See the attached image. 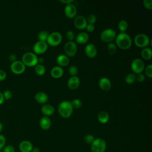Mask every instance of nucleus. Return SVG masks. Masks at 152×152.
Listing matches in <instances>:
<instances>
[{
  "mask_svg": "<svg viewBox=\"0 0 152 152\" xmlns=\"http://www.w3.org/2000/svg\"><path fill=\"white\" fill-rule=\"evenodd\" d=\"M116 45L122 49H128L132 45V39L129 35L125 32H121L116 35L115 38Z\"/></svg>",
  "mask_w": 152,
  "mask_h": 152,
  "instance_id": "nucleus-1",
  "label": "nucleus"
},
{
  "mask_svg": "<svg viewBox=\"0 0 152 152\" xmlns=\"http://www.w3.org/2000/svg\"><path fill=\"white\" fill-rule=\"evenodd\" d=\"M73 112V107L71 102L68 100L61 102L58 106V112L63 118H69L71 116Z\"/></svg>",
  "mask_w": 152,
  "mask_h": 152,
  "instance_id": "nucleus-2",
  "label": "nucleus"
},
{
  "mask_svg": "<svg viewBox=\"0 0 152 152\" xmlns=\"http://www.w3.org/2000/svg\"><path fill=\"white\" fill-rule=\"evenodd\" d=\"M107 145L104 140L97 138H95L91 144V152H105Z\"/></svg>",
  "mask_w": 152,
  "mask_h": 152,
  "instance_id": "nucleus-3",
  "label": "nucleus"
},
{
  "mask_svg": "<svg viewBox=\"0 0 152 152\" xmlns=\"http://www.w3.org/2000/svg\"><path fill=\"white\" fill-rule=\"evenodd\" d=\"M37 56L33 52H26L22 56V62L28 66H33L36 65L37 63Z\"/></svg>",
  "mask_w": 152,
  "mask_h": 152,
  "instance_id": "nucleus-4",
  "label": "nucleus"
},
{
  "mask_svg": "<svg viewBox=\"0 0 152 152\" xmlns=\"http://www.w3.org/2000/svg\"><path fill=\"white\" fill-rule=\"evenodd\" d=\"M116 31L110 28L104 29L100 34L101 40L105 43L112 42L116 38Z\"/></svg>",
  "mask_w": 152,
  "mask_h": 152,
  "instance_id": "nucleus-5",
  "label": "nucleus"
},
{
  "mask_svg": "<svg viewBox=\"0 0 152 152\" xmlns=\"http://www.w3.org/2000/svg\"><path fill=\"white\" fill-rule=\"evenodd\" d=\"M62 40L61 34L58 31H53L49 34L46 43L52 46H56L59 45Z\"/></svg>",
  "mask_w": 152,
  "mask_h": 152,
  "instance_id": "nucleus-6",
  "label": "nucleus"
},
{
  "mask_svg": "<svg viewBox=\"0 0 152 152\" xmlns=\"http://www.w3.org/2000/svg\"><path fill=\"white\" fill-rule=\"evenodd\" d=\"M134 43L139 48H145L150 43L148 36L144 33H140L134 37Z\"/></svg>",
  "mask_w": 152,
  "mask_h": 152,
  "instance_id": "nucleus-7",
  "label": "nucleus"
},
{
  "mask_svg": "<svg viewBox=\"0 0 152 152\" xmlns=\"http://www.w3.org/2000/svg\"><path fill=\"white\" fill-rule=\"evenodd\" d=\"M64 51L67 56H74L77 51V46L76 43L73 41H69L64 45Z\"/></svg>",
  "mask_w": 152,
  "mask_h": 152,
  "instance_id": "nucleus-8",
  "label": "nucleus"
},
{
  "mask_svg": "<svg viewBox=\"0 0 152 152\" xmlns=\"http://www.w3.org/2000/svg\"><path fill=\"white\" fill-rule=\"evenodd\" d=\"M10 69L11 71L16 74H20L23 73L26 69V65L21 61L16 60L11 62L10 65Z\"/></svg>",
  "mask_w": 152,
  "mask_h": 152,
  "instance_id": "nucleus-9",
  "label": "nucleus"
},
{
  "mask_svg": "<svg viewBox=\"0 0 152 152\" xmlns=\"http://www.w3.org/2000/svg\"><path fill=\"white\" fill-rule=\"evenodd\" d=\"M131 69L134 74H140L142 72L144 69V64L143 61L140 58L134 59L131 65Z\"/></svg>",
  "mask_w": 152,
  "mask_h": 152,
  "instance_id": "nucleus-10",
  "label": "nucleus"
},
{
  "mask_svg": "<svg viewBox=\"0 0 152 152\" xmlns=\"http://www.w3.org/2000/svg\"><path fill=\"white\" fill-rule=\"evenodd\" d=\"M48 45L46 42L39 40L34 43L33 49L35 53L42 54L46 51V50L48 49Z\"/></svg>",
  "mask_w": 152,
  "mask_h": 152,
  "instance_id": "nucleus-11",
  "label": "nucleus"
},
{
  "mask_svg": "<svg viewBox=\"0 0 152 152\" xmlns=\"http://www.w3.org/2000/svg\"><path fill=\"white\" fill-rule=\"evenodd\" d=\"M74 24L75 27L80 30H83L86 28L87 25L86 19L83 15L75 16L74 20Z\"/></svg>",
  "mask_w": 152,
  "mask_h": 152,
  "instance_id": "nucleus-12",
  "label": "nucleus"
},
{
  "mask_svg": "<svg viewBox=\"0 0 152 152\" xmlns=\"http://www.w3.org/2000/svg\"><path fill=\"white\" fill-rule=\"evenodd\" d=\"M77 8L75 6L72 4H66L64 8L65 15L69 18H72L76 16Z\"/></svg>",
  "mask_w": 152,
  "mask_h": 152,
  "instance_id": "nucleus-13",
  "label": "nucleus"
},
{
  "mask_svg": "<svg viewBox=\"0 0 152 152\" xmlns=\"http://www.w3.org/2000/svg\"><path fill=\"white\" fill-rule=\"evenodd\" d=\"M85 53L90 58H94L96 57L97 50L96 46L93 43H88L85 47Z\"/></svg>",
  "mask_w": 152,
  "mask_h": 152,
  "instance_id": "nucleus-14",
  "label": "nucleus"
},
{
  "mask_svg": "<svg viewBox=\"0 0 152 152\" xmlns=\"http://www.w3.org/2000/svg\"><path fill=\"white\" fill-rule=\"evenodd\" d=\"M18 148L21 152H31L33 147L30 141L28 140H23L19 144Z\"/></svg>",
  "mask_w": 152,
  "mask_h": 152,
  "instance_id": "nucleus-15",
  "label": "nucleus"
},
{
  "mask_svg": "<svg viewBox=\"0 0 152 152\" xmlns=\"http://www.w3.org/2000/svg\"><path fill=\"white\" fill-rule=\"evenodd\" d=\"M111 82L107 77H102L99 80V86L103 91H108L111 87Z\"/></svg>",
  "mask_w": 152,
  "mask_h": 152,
  "instance_id": "nucleus-16",
  "label": "nucleus"
},
{
  "mask_svg": "<svg viewBox=\"0 0 152 152\" xmlns=\"http://www.w3.org/2000/svg\"><path fill=\"white\" fill-rule=\"evenodd\" d=\"M80 80L77 76H71L67 81L68 87L71 90L76 89L80 85Z\"/></svg>",
  "mask_w": 152,
  "mask_h": 152,
  "instance_id": "nucleus-17",
  "label": "nucleus"
},
{
  "mask_svg": "<svg viewBox=\"0 0 152 152\" xmlns=\"http://www.w3.org/2000/svg\"><path fill=\"white\" fill-rule=\"evenodd\" d=\"M39 125L42 129L48 130L51 126V121L48 116H44L40 118Z\"/></svg>",
  "mask_w": 152,
  "mask_h": 152,
  "instance_id": "nucleus-18",
  "label": "nucleus"
},
{
  "mask_svg": "<svg viewBox=\"0 0 152 152\" xmlns=\"http://www.w3.org/2000/svg\"><path fill=\"white\" fill-rule=\"evenodd\" d=\"M64 74V69L60 66H55L50 71V75L53 78H61Z\"/></svg>",
  "mask_w": 152,
  "mask_h": 152,
  "instance_id": "nucleus-19",
  "label": "nucleus"
},
{
  "mask_svg": "<svg viewBox=\"0 0 152 152\" xmlns=\"http://www.w3.org/2000/svg\"><path fill=\"white\" fill-rule=\"evenodd\" d=\"M89 39V36L86 32L79 33L75 37V41L79 44H84L87 42Z\"/></svg>",
  "mask_w": 152,
  "mask_h": 152,
  "instance_id": "nucleus-20",
  "label": "nucleus"
},
{
  "mask_svg": "<svg viewBox=\"0 0 152 152\" xmlns=\"http://www.w3.org/2000/svg\"><path fill=\"white\" fill-rule=\"evenodd\" d=\"M56 62L60 66H65L69 64V59L68 57L64 54H61L56 58Z\"/></svg>",
  "mask_w": 152,
  "mask_h": 152,
  "instance_id": "nucleus-21",
  "label": "nucleus"
},
{
  "mask_svg": "<svg viewBox=\"0 0 152 152\" xmlns=\"http://www.w3.org/2000/svg\"><path fill=\"white\" fill-rule=\"evenodd\" d=\"M49 97L46 93L44 92H38L35 95V100L37 102L42 104H45L48 101Z\"/></svg>",
  "mask_w": 152,
  "mask_h": 152,
  "instance_id": "nucleus-22",
  "label": "nucleus"
},
{
  "mask_svg": "<svg viewBox=\"0 0 152 152\" xmlns=\"http://www.w3.org/2000/svg\"><path fill=\"white\" fill-rule=\"evenodd\" d=\"M41 111L45 116H49L54 113L55 109L52 105L49 104H45L41 107Z\"/></svg>",
  "mask_w": 152,
  "mask_h": 152,
  "instance_id": "nucleus-23",
  "label": "nucleus"
},
{
  "mask_svg": "<svg viewBox=\"0 0 152 152\" xmlns=\"http://www.w3.org/2000/svg\"><path fill=\"white\" fill-rule=\"evenodd\" d=\"M97 119L99 122L104 124L108 122L109 119V115L107 112L105 111H102L99 113L97 115Z\"/></svg>",
  "mask_w": 152,
  "mask_h": 152,
  "instance_id": "nucleus-24",
  "label": "nucleus"
},
{
  "mask_svg": "<svg viewBox=\"0 0 152 152\" xmlns=\"http://www.w3.org/2000/svg\"><path fill=\"white\" fill-rule=\"evenodd\" d=\"M141 55L143 59L145 60H148L151 59L152 56V50L150 48H144L141 52Z\"/></svg>",
  "mask_w": 152,
  "mask_h": 152,
  "instance_id": "nucleus-25",
  "label": "nucleus"
},
{
  "mask_svg": "<svg viewBox=\"0 0 152 152\" xmlns=\"http://www.w3.org/2000/svg\"><path fill=\"white\" fill-rule=\"evenodd\" d=\"M35 72L39 75H43L46 72V68L45 66L43 64H37L36 65H35L34 68Z\"/></svg>",
  "mask_w": 152,
  "mask_h": 152,
  "instance_id": "nucleus-26",
  "label": "nucleus"
},
{
  "mask_svg": "<svg viewBox=\"0 0 152 152\" xmlns=\"http://www.w3.org/2000/svg\"><path fill=\"white\" fill-rule=\"evenodd\" d=\"M118 27L121 32H125L128 27V23L126 20H121L119 21Z\"/></svg>",
  "mask_w": 152,
  "mask_h": 152,
  "instance_id": "nucleus-27",
  "label": "nucleus"
},
{
  "mask_svg": "<svg viewBox=\"0 0 152 152\" xmlns=\"http://www.w3.org/2000/svg\"><path fill=\"white\" fill-rule=\"evenodd\" d=\"M49 33L47 31H45V30L41 31L38 33V35H37L38 39L39 40V41L46 42L47 39L49 36Z\"/></svg>",
  "mask_w": 152,
  "mask_h": 152,
  "instance_id": "nucleus-28",
  "label": "nucleus"
},
{
  "mask_svg": "<svg viewBox=\"0 0 152 152\" xmlns=\"http://www.w3.org/2000/svg\"><path fill=\"white\" fill-rule=\"evenodd\" d=\"M125 80L127 84H132L136 80V75L134 73H129L125 76Z\"/></svg>",
  "mask_w": 152,
  "mask_h": 152,
  "instance_id": "nucleus-29",
  "label": "nucleus"
},
{
  "mask_svg": "<svg viewBox=\"0 0 152 152\" xmlns=\"http://www.w3.org/2000/svg\"><path fill=\"white\" fill-rule=\"evenodd\" d=\"M116 48H117L116 45L115 43H113V42L109 43L107 45V51L111 55H113L116 52Z\"/></svg>",
  "mask_w": 152,
  "mask_h": 152,
  "instance_id": "nucleus-30",
  "label": "nucleus"
},
{
  "mask_svg": "<svg viewBox=\"0 0 152 152\" xmlns=\"http://www.w3.org/2000/svg\"><path fill=\"white\" fill-rule=\"evenodd\" d=\"M70 102L73 109H79L82 106V102L79 99H74Z\"/></svg>",
  "mask_w": 152,
  "mask_h": 152,
  "instance_id": "nucleus-31",
  "label": "nucleus"
},
{
  "mask_svg": "<svg viewBox=\"0 0 152 152\" xmlns=\"http://www.w3.org/2000/svg\"><path fill=\"white\" fill-rule=\"evenodd\" d=\"M97 20V17L96 16L93 14H89L87 18H86V21H87V24H94L96 21Z\"/></svg>",
  "mask_w": 152,
  "mask_h": 152,
  "instance_id": "nucleus-32",
  "label": "nucleus"
},
{
  "mask_svg": "<svg viewBox=\"0 0 152 152\" xmlns=\"http://www.w3.org/2000/svg\"><path fill=\"white\" fill-rule=\"evenodd\" d=\"M94 139L95 138H94V136L91 134H87L84 137V140L85 142L87 143V144H90V145L94 141Z\"/></svg>",
  "mask_w": 152,
  "mask_h": 152,
  "instance_id": "nucleus-33",
  "label": "nucleus"
},
{
  "mask_svg": "<svg viewBox=\"0 0 152 152\" xmlns=\"http://www.w3.org/2000/svg\"><path fill=\"white\" fill-rule=\"evenodd\" d=\"M68 72L71 75L76 76L78 73V68L76 66L71 65L68 69Z\"/></svg>",
  "mask_w": 152,
  "mask_h": 152,
  "instance_id": "nucleus-34",
  "label": "nucleus"
},
{
  "mask_svg": "<svg viewBox=\"0 0 152 152\" xmlns=\"http://www.w3.org/2000/svg\"><path fill=\"white\" fill-rule=\"evenodd\" d=\"M145 74L149 78L152 77V65L150 64L145 68Z\"/></svg>",
  "mask_w": 152,
  "mask_h": 152,
  "instance_id": "nucleus-35",
  "label": "nucleus"
},
{
  "mask_svg": "<svg viewBox=\"0 0 152 152\" xmlns=\"http://www.w3.org/2000/svg\"><path fill=\"white\" fill-rule=\"evenodd\" d=\"M2 151V152H15V148L13 145L10 144L5 145Z\"/></svg>",
  "mask_w": 152,
  "mask_h": 152,
  "instance_id": "nucleus-36",
  "label": "nucleus"
},
{
  "mask_svg": "<svg viewBox=\"0 0 152 152\" xmlns=\"http://www.w3.org/2000/svg\"><path fill=\"white\" fill-rule=\"evenodd\" d=\"M65 36H66V37L67 38V39L69 40V41H72L75 38V34H74V32L71 30L67 31L66 32Z\"/></svg>",
  "mask_w": 152,
  "mask_h": 152,
  "instance_id": "nucleus-37",
  "label": "nucleus"
},
{
  "mask_svg": "<svg viewBox=\"0 0 152 152\" xmlns=\"http://www.w3.org/2000/svg\"><path fill=\"white\" fill-rule=\"evenodd\" d=\"M6 144V138L5 137L0 134V150H2L4 147L5 145Z\"/></svg>",
  "mask_w": 152,
  "mask_h": 152,
  "instance_id": "nucleus-38",
  "label": "nucleus"
},
{
  "mask_svg": "<svg viewBox=\"0 0 152 152\" xmlns=\"http://www.w3.org/2000/svg\"><path fill=\"white\" fill-rule=\"evenodd\" d=\"M3 95H4L5 99L8 100L12 97V93L11 91L10 90H5L3 93Z\"/></svg>",
  "mask_w": 152,
  "mask_h": 152,
  "instance_id": "nucleus-39",
  "label": "nucleus"
},
{
  "mask_svg": "<svg viewBox=\"0 0 152 152\" xmlns=\"http://www.w3.org/2000/svg\"><path fill=\"white\" fill-rule=\"evenodd\" d=\"M143 4L145 8L149 10L152 9V0H144Z\"/></svg>",
  "mask_w": 152,
  "mask_h": 152,
  "instance_id": "nucleus-40",
  "label": "nucleus"
},
{
  "mask_svg": "<svg viewBox=\"0 0 152 152\" xmlns=\"http://www.w3.org/2000/svg\"><path fill=\"white\" fill-rule=\"evenodd\" d=\"M136 80L140 82V83H142L145 80V76L142 73H140L138 74L137 75H136Z\"/></svg>",
  "mask_w": 152,
  "mask_h": 152,
  "instance_id": "nucleus-41",
  "label": "nucleus"
},
{
  "mask_svg": "<svg viewBox=\"0 0 152 152\" xmlns=\"http://www.w3.org/2000/svg\"><path fill=\"white\" fill-rule=\"evenodd\" d=\"M86 28L87 31L92 32L94 30V24H87Z\"/></svg>",
  "mask_w": 152,
  "mask_h": 152,
  "instance_id": "nucleus-42",
  "label": "nucleus"
},
{
  "mask_svg": "<svg viewBox=\"0 0 152 152\" xmlns=\"http://www.w3.org/2000/svg\"><path fill=\"white\" fill-rule=\"evenodd\" d=\"M7 77V74L5 71L3 69H0V81L4 80Z\"/></svg>",
  "mask_w": 152,
  "mask_h": 152,
  "instance_id": "nucleus-43",
  "label": "nucleus"
},
{
  "mask_svg": "<svg viewBox=\"0 0 152 152\" xmlns=\"http://www.w3.org/2000/svg\"><path fill=\"white\" fill-rule=\"evenodd\" d=\"M16 59H17V56H16V55H15V54L11 53V54L10 55V56H9V59H10L12 62H14V61H16Z\"/></svg>",
  "mask_w": 152,
  "mask_h": 152,
  "instance_id": "nucleus-44",
  "label": "nucleus"
},
{
  "mask_svg": "<svg viewBox=\"0 0 152 152\" xmlns=\"http://www.w3.org/2000/svg\"><path fill=\"white\" fill-rule=\"evenodd\" d=\"M4 100H5V99H4L3 93L0 91V104H2L4 102Z\"/></svg>",
  "mask_w": 152,
  "mask_h": 152,
  "instance_id": "nucleus-45",
  "label": "nucleus"
},
{
  "mask_svg": "<svg viewBox=\"0 0 152 152\" xmlns=\"http://www.w3.org/2000/svg\"><path fill=\"white\" fill-rule=\"evenodd\" d=\"M60 2L66 4H71L73 2V0H61Z\"/></svg>",
  "mask_w": 152,
  "mask_h": 152,
  "instance_id": "nucleus-46",
  "label": "nucleus"
},
{
  "mask_svg": "<svg viewBox=\"0 0 152 152\" xmlns=\"http://www.w3.org/2000/svg\"><path fill=\"white\" fill-rule=\"evenodd\" d=\"M45 61V59L43 57H40L38 58L37 59V63H39V64H42Z\"/></svg>",
  "mask_w": 152,
  "mask_h": 152,
  "instance_id": "nucleus-47",
  "label": "nucleus"
},
{
  "mask_svg": "<svg viewBox=\"0 0 152 152\" xmlns=\"http://www.w3.org/2000/svg\"><path fill=\"white\" fill-rule=\"evenodd\" d=\"M31 152H40V150L38 147H33Z\"/></svg>",
  "mask_w": 152,
  "mask_h": 152,
  "instance_id": "nucleus-48",
  "label": "nucleus"
},
{
  "mask_svg": "<svg viewBox=\"0 0 152 152\" xmlns=\"http://www.w3.org/2000/svg\"><path fill=\"white\" fill-rule=\"evenodd\" d=\"M2 129H3V124L1 122H0V134L2 131Z\"/></svg>",
  "mask_w": 152,
  "mask_h": 152,
  "instance_id": "nucleus-49",
  "label": "nucleus"
},
{
  "mask_svg": "<svg viewBox=\"0 0 152 152\" xmlns=\"http://www.w3.org/2000/svg\"><path fill=\"white\" fill-rule=\"evenodd\" d=\"M0 152H2V150H0Z\"/></svg>",
  "mask_w": 152,
  "mask_h": 152,
  "instance_id": "nucleus-50",
  "label": "nucleus"
}]
</instances>
